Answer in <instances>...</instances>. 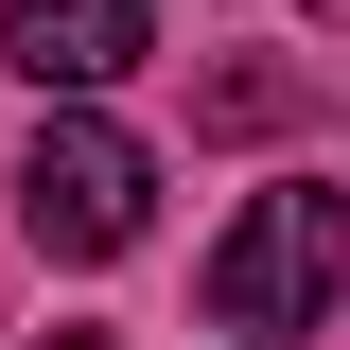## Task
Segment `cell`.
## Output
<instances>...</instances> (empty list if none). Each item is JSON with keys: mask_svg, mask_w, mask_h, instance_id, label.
Instances as JSON below:
<instances>
[{"mask_svg": "<svg viewBox=\"0 0 350 350\" xmlns=\"http://www.w3.org/2000/svg\"><path fill=\"white\" fill-rule=\"evenodd\" d=\"M333 280H350V193L333 175H280L211 245V333L228 350H298V333H333Z\"/></svg>", "mask_w": 350, "mask_h": 350, "instance_id": "1", "label": "cell"}, {"mask_svg": "<svg viewBox=\"0 0 350 350\" xmlns=\"http://www.w3.org/2000/svg\"><path fill=\"white\" fill-rule=\"evenodd\" d=\"M18 228H36L53 262H123L140 228H158V158H140V140H123V123L70 88V105L18 140Z\"/></svg>", "mask_w": 350, "mask_h": 350, "instance_id": "2", "label": "cell"}, {"mask_svg": "<svg viewBox=\"0 0 350 350\" xmlns=\"http://www.w3.org/2000/svg\"><path fill=\"white\" fill-rule=\"evenodd\" d=\"M0 70L18 88H123L140 70V0H0Z\"/></svg>", "mask_w": 350, "mask_h": 350, "instance_id": "3", "label": "cell"}, {"mask_svg": "<svg viewBox=\"0 0 350 350\" xmlns=\"http://www.w3.org/2000/svg\"><path fill=\"white\" fill-rule=\"evenodd\" d=\"M315 18H333V36H350V0H315Z\"/></svg>", "mask_w": 350, "mask_h": 350, "instance_id": "4", "label": "cell"}, {"mask_svg": "<svg viewBox=\"0 0 350 350\" xmlns=\"http://www.w3.org/2000/svg\"><path fill=\"white\" fill-rule=\"evenodd\" d=\"M53 350H105V333H53Z\"/></svg>", "mask_w": 350, "mask_h": 350, "instance_id": "5", "label": "cell"}]
</instances>
